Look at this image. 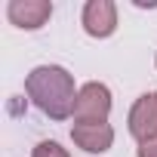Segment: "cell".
<instances>
[{"mask_svg": "<svg viewBox=\"0 0 157 157\" xmlns=\"http://www.w3.org/2000/svg\"><path fill=\"white\" fill-rule=\"evenodd\" d=\"M25 93L49 120H68V117H74V105H77L80 90L74 86V77L68 68L37 65L25 77Z\"/></svg>", "mask_w": 157, "mask_h": 157, "instance_id": "6da1fadb", "label": "cell"}, {"mask_svg": "<svg viewBox=\"0 0 157 157\" xmlns=\"http://www.w3.org/2000/svg\"><path fill=\"white\" fill-rule=\"evenodd\" d=\"M111 114V90L99 80H90L77 93L74 105V120H86V123H102Z\"/></svg>", "mask_w": 157, "mask_h": 157, "instance_id": "7a4b0ae2", "label": "cell"}, {"mask_svg": "<svg viewBox=\"0 0 157 157\" xmlns=\"http://www.w3.org/2000/svg\"><path fill=\"white\" fill-rule=\"evenodd\" d=\"M126 126H129V136L136 142L157 139V93H142L132 102L129 117H126Z\"/></svg>", "mask_w": 157, "mask_h": 157, "instance_id": "3957f363", "label": "cell"}, {"mask_svg": "<svg viewBox=\"0 0 157 157\" xmlns=\"http://www.w3.org/2000/svg\"><path fill=\"white\" fill-rule=\"evenodd\" d=\"M83 31L90 37H111L117 31V6L114 0H86V6L80 13Z\"/></svg>", "mask_w": 157, "mask_h": 157, "instance_id": "277c9868", "label": "cell"}, {"mask_svg": "<svg viewBox=\"0 0 157 157\" xmlns=\"http://www.w3.org/2000/svg\"><path fill=\"white\" fill-rule=\"evenodd\" d=\"M52 3L49 0H10L6 3V19L22 28V31H37L49 22Z\"/></svg>", "mask_w": 157, "mask_h": 157, "instance_id": "5b68a950", "label": "cell"}, {"mask_svg": "<svg viewBox=\"0 0 157 157\" xmlns=\"http://www.w3.org/2000/svg\"><path fill=\"white\" fill-rule=\"evenodd\" d=\"M71 139L77 148H83L86 154H105L114 145V126L108 120L102 123H86V120H74L71 126Z\"/></svg>", "mask_w": 157, "mask_h": 157, "instance_id": "8992f818", "label": "cell"}, {"mask_svg": "<svg viewBox=\"0 0 157 157\" xmlns=\"http://www.w3.org/2000/svg\"><path fill=\"white\" fill-rule=\"evenodd\" d=\"M31 157H71V154H68V148H62L59 142L46 139V142H37V145H34Z\"/></svg>", "mask_w": 157, "mask_h": 157, "instance_id": "52a82bcc", "label": "cell"}, {"mask_svg": "<svg viewBox=\"0 0 157 157\" xmlns=\"http://www.w3.org/2000/svg\"><path fill=\"white\" fill-rule=\"evenodd\" d=\"M136 157H157V139L139 142V148H136Z\"/></svg>", "mask_w": 157, "mask_h": 157, "instance_id": "ba28073f", "label": "cell"}]
</instances>
